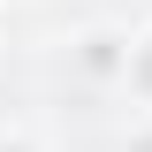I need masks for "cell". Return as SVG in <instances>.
I'll return each mask as SVG.
<instances>
[{"instance_id": "6da1fadb", "label": "cell", "mask_w": 152, "mask_h": 152, "mask_svg": "<svg viewBox=\"0 0 152 152\" xmlns=\"http://www.w3.org/2000/svg\"><path fill=\"white\" fill-rule=\"evenodd\" d=\"M76 61H84V76H99V84H107V76H122V69H129V38L91 31L84 46H76Z\"/></svg>"}, {"instance_id": "7a4b0ae2", "label": "cell", "mask_w": 152, "mask_h": 152, "mask_svg": "<svg viewBox=\"0 0 152 152\" xmlns=\"http://www.w3.org/2000/svg\"><path fill=\"white\" fill-rule=\"evenodd\" d=\"M122 84H129V99H137V107L152 114V23H145V31L129 38V69H122Z\"/></svg>"}, {"instance_id": "3957f363", "label": "cell", "mask_w": 152, "mask_h": 152, "mask_svg": "<svg viewBox=\"0 0 152 152\" xmlns=\"http://www.w3.org/2000/svg\"><path fill=\"white\" fill-rule=\"evenodd\" d=\"M0 152H38V137H0Z\"/></svg>"}, {"instance_id": "277c9868", "label": "cell", "mask_w": 152, "mask_h": 152, "mask_svg": "<svg viewBox=\"0 0 152 152\" xmlns=\"http://www.w3.org/2000/svg\"><path fill=\"white\" fill-rule=\"evenodd\" d=\"M129 152H152V137H137V145H129Z\"/></svg>"}]
</instances>
